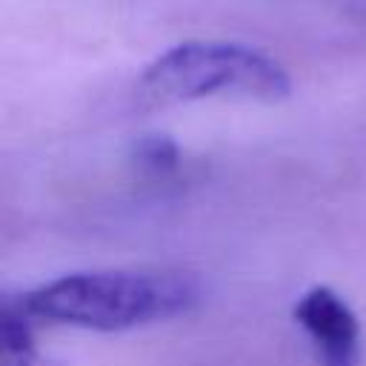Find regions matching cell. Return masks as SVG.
<instances>
[{
	"instance_id": "3",
	"label": "cell",
	"mask_w": 366,
	"mask_h": 366,
	"mask_svg": "<svg viewBox=\"0 0 366 366\" xmlns=\"http://www.w3.org/2000/svg\"><path fill=\"white\" fill-rule=\"evenodd\" d=\"M292 317L306 332L317 366H360V320L332 286L306 289L295 300Z\"/></svg>"
},
{
	"instance_id": "4",
	"label": "cell",
	"mask_w": 366,
	"mask_h": 366,
	"mask_svg": "<svg viewBox=\"0 0 366 366\" xmlns=\"http://www.w3.org/2000/svg\"><path fill=\"white\" fill-rule=\"evenodd\" d=\"M34 323L17 297H6L0 312V366H34Z\"/></svg>"
},
{
	"instance_id": "2",
	"label": "cell",
	"mask_w": 366,
	"mask_h": 366,
	"mask_svg": "<svg viewBox=\"0 0 366 366\" xmlns=\"http://www.w3.org/2000/svg\"><path fill=\"white\" fill-rule=\"evenodd\" d=\"M292 77L263 49L229 40H186L157 54L137 77V103L166 109L206 97L277 103L289 97Z\"/></svg>"
},
{
	"instance_id": "5",
	"label": "cell",
	"mask_w": 366,
	"mask_h": 366,
	"mask_svg": "<svg viewBox=\"0 0 366 366\" xmlns=\"http://www.w3.org/2000/svg\"><path fill=\"white\" fill-rule=\"evenodd\" d=\"M134 160H137V166L146 174L166 177V174L177 172V166H180V149L166 134H146L134 146Z\"/></svg>"
},
{
	"instance_id": "1",
	"label": "cell",
	"mask_w": 366,
	"mask_h": 366,
	"mask_svg": "<svg viewBox=\"0 0 366 366\" xmlns=\"http://www.w3.org/2000/svg\"><path fill=\"white\" fill-rule=\"evenodd\" d=\"M17 300L37 323L126 332L189 315L200 283L177 269H92L60 274Z\"/></svg>"
}]
</instances>
